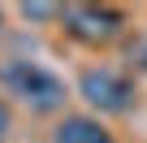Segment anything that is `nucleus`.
Returning a JSON list of instances; mask_svg holds the SVG:
<instances>
[{
	"instance_id": "423d86ee",
	"label": "nucleus",
	"mask_w": 147,
	"mask_h": 143,
	"mask_svg": "<svg viewBox=\"0 0 147 143\" xmlns=\"http://www.w3.org/2000/svg\"><path fill=\"white\" fill-rule=\"evenodd\" d=\"M9 121H13V117H9V104H5V100H0V139H5V134H9Z\"/></svg>"
},
{
	"instance_id": "6e6552de",
	"label": "nucleus",
	"mask_w": 147,
	"mask_h": 143,
	"mask_svg": "<svg viewBox=\"0 0 147 143\" xmlns=\"http://www.w3.org/2000/svg\"><path fill=\"white\" fill-rule=\"evenodd\" d=\"M0 22H5V13H0Z\"/></svg>"
},
{
	"instance_id": "0eeeda50",
	"label": "nucleus",
	"mask_w": 147,
	"mask_h": 143,
	"mask_svg": "<svg viewBox=\"0 0 147 143\" xmlns=\"http://www.w3.org/2000/svg\"><path fill=\"white\" fill-rule=\"evenodd\" d=\"M143 65H147V48H143Z\"/></svg>"
},
{
	"instance_id": "f257e3e1",
	"label": "nucleus",
	"mask_w": 147,
	"mask_h": 143,
	"mask_svg": "<svg viewBox=\"0 0 147 143\" xmlns=\"http://www.w3.org/2000/svg\"><path fill=\"white\" fill-rule=\"evenodd\" d=\"M5 83L13 87V96H22V100H26L30 108H39V113H52V108L65 104V83L52 74V69L35 65V61H13V65L5 69Z\"/></svg>"
},
{
	"instance_id": "f03ea898",
	"label": "nucleus",
	"mask_w": 147,
	"mask_h": 143,
	"mask_svg": "<svg viewBox=\"0 0 147 143\" xmlns=\"http://www.w3.org/2000/svg\"><path fill=\"white\" fill-rule=\"evenodd\" d=\"M61 18H65V30L74 39L95 43V48L100 43H113L121 35V26H125V13L113 9V5H69Z\"/></svg>"
},
{
	"instance_id": "39448f33",
	"label": "nucleus",
	"mask_w": 147,
	"mask_h": 143,
	"mask_svg": "<svg viewBox=\"0 0 147 143\" xmlns=\"http://www.w3.org/2000/svg\"><path fill=\"white\" fill-rule=\"evenodd\" d=\"M61 13H65V9H56V5H22V18H26V22H30V18L43 22V18H61Z\"/></svg>"
},
{
	"instance_id": "20e7f679",
	"label": "nucleus",
	"mask_w": 147,
	"mask_h": 143,
	"mask_svg": "<svg viewBox=\"0 0 147 143\" xmlns=\"http://www.w3.org/2000/svg\"><path fill=\"white\" fill-rule=\"evenodd\" d=\"M52 143H117L95 117H65L52 134Z\"/></svg>"
},
{
	"instance_id": "7ed1b4c3",
	"label": "nucleus",
	"mask_w": 147,
	"mask_h": 143,
	"mask_svg": "<svg viewBox=\"0 0 147 143\" xmlns=\"http://www.w3.org/2000/svg\"><path fill=\"white\" fill-rule=\"evenodd\" d=\"M78 96L91 108H100V113H125L134 104V87H130L125 74H117V69H82Z\"/></svg>"
}]
</instances>
